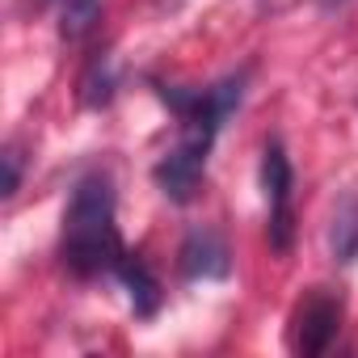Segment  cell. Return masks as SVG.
<instances>
[{
    "label": "cell",
    "instance_id": "1",
    "mask_svg": "<svg viewBox=\"0 0 358 358\" xmlns=\"http://www.w3.org/2000/svg\"><path fill=\"white\" fill-rule=\"evenodd\" d=\"M64 266L76 278L114 274L122 249L118 224H114V186L106 173H89L76 182L72 203L64 211Z\"/></svg>",
    "mask_w": 358,
    "mask_h": 358
},
{
    "label": "cell",
    "instance_id": "2",
    "mask_svg": "<svg viewBox=\"0 0 358 358\" xmlns=\"http://www.w3.org/2000/svg\"><path fill=\"white\" fill-rule=\"evenodd\" d=\"M160 101L177 114L182 135L199 139V143H215L220 127L241 110L245 101V72L224 76L211 89H177V85H160Z\"/></svg>",
    "mask_w": 358,
    "mask_h": 358
},
{
    "label": "cell",
    "instance_id": "3",
    "mask_svg": "<svg viewBox=\"0 0 358 358\" xmlns=\"http://www.w3.org/2000/svg\"><path fill=\"white\" fill-rule=\"evenodd\" d=\"M341 295H333L329 287H312L295 312H291V324H287V345L299 354V358H316L324 354L333 341H337V329H341Z\"/></svg>",
    "mask_w": 358,
    "mask_h": 358
},
{
    "label": "cell",
    "instance_id": "4",
    "mask_svg": "<svg viewBox=\"0 0 358 358\" xmlns=\"http://www.w3.org/2000/svg\"><path fill=\"white\" fill-rule=\"evenodd\" d=\"M291 190H295V173H291L287 148H282V139H270L266 152H262V194H266V203H270L266 236H270V249H274V253H291V245H295Z\"/></svg>",
    "mask_w": 358,
    "mask_h": 358
},
{
    "label": "cell",
    "instance_id": "5",
    "mask_svg": "<svg viewBox=\"0 0 358 358\" xmlns=\"http://www.w3.org/2000/svg\"><path fill=\"white\" fill-rule=\"evenodd\" d=\"M207 156H211V143H199L190 135H182L152 169V182L160 186V194L169 203H190L203 186V173H207Z\"/></svg>",
    "mask_w": 358,
    "mask_h": 358
},
{
    "label": "cell",
    "instance_id": "6",
    "mask_svg": "<svg viewBox=\"0 0 358 358\" xmlns=\"http://www.w3.org/2000/svg\"><path fill=\"white\" fill-rule=\"evenodd\" d=\"M177 266H182V278L190 282H220L232 274L228 241L215 228H190L182 241V253H177Z\"/></svg>",
    "mask_w": 358,
    "mask_h": 358
},
{
    "label": "cell",
    "instance_id": "7",
    "mask_svg": "<svg viewBox=\"0 0 358 358\" xmlns=\"http://www.w3.org/2000/svg\"><path fill=\"white\" fill-rule=\"evenodd\" d=\"M114 274H118V282L127 287V295H131V308H135V316H156V308H160V299H164V291H160V278L152 274V266L139 257V253H122L118 257V266H114Z\"/></svg>",
    "mask_w": 358,
    "mask_h": 358
},
{
    "label": "cell",
    "instance_id": "8",
    "mask_svg": "<svg viewBox=\"0 0 358 358\" xmlns=\"http://www.w3.org/2000/svg\"><path fill=\"white\" fill-rule=\"evenodd\" d=\"M329 253L337 266H354L358 262V194H341L329 220Z\"/></svg>",
    "mask_w": 358,
    "mask_h": 358
},
{
    "label": "cell",
    "instance_id": "9",
    "mask_svg": "<svg viewBox=\"0 0 358 358\" xmlns=\"http://www.w3.org/2000/svg\"><path fill=\"white\" fill-rule=\"evenodd\" d=\"M106 0H64L59 5V38L64 43H80L93 34V26L101 22Z\"/></svg>",
    "mask_w": 358,
    "mask_h": 358
},
{
    "label": "cell",
    "instance_id": "10",
    "mask_svg": "<svg viewBox=\"0 0 358 358\" xmlns=\"http://www.w3.org/2000/svg\"><path fill=\"white\" fill-rule=\"evenodd\" d=\"M114 89H118V76H114L110 59H106V55L93 59V64L85 68V76H80V101H85L89 110H101V106L114 101Z\"/></svg>",
    "mask_w": 358,
    "mask_h": 358
},
{
    "label": "cell",
    "instance_id": "11",
    "mask_svg": "<svg viewBox=\"0 0 358 358\" xmlns=\"http://www.w3.org/2000/svg\"><path fill=\"white\" fill-rule=\"evenodd\" d=\"M0 160H5V199H13V194L22 190V152L9 143Z\"/></svg>",
    "mask_w": 358,
    "mask_h": 358
},
{
    "label": "cell",
    "instance_id": "12",
    "mask_svg": "<svg viewBox=\"0 0 358 358\" xmlns=\"http://www.w3.org/2000/svg\"><path fill=\"white\" fill-rule=\"evenodd\" d=\"M34 5H47V0H34Z\"/></svg>",
    "mask_w": 358,
    "mask_h": 358
}]
</instances>
